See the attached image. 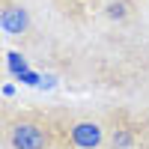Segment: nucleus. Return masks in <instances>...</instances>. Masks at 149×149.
I'll return each mask as SVG.
<instances>
[{"label":"nucleus","mask_w":149,"mask_h":149,"mask_svg":"<svg viewBox=\"0 0 149 149\" xmlns=\"http://www.w3.org/2000/svg\"><path fill=\"white\" fill-rule=\"evenodd\" d=\"M3 143L6 149H57L54 116L39 110H18V113L6 110Z\"/></svg>","instance_id":"nucleus-1"},{"label":"nucleus","mask_w":149,"mask_h":149,"mask_svg":"<svg viewBox=\"0 0 149 149\" xmlns=\"http://www.w3.org/2000/svg\"><path fill=\"white\" fill-rule=\"evenodd\" d=\"M0 27H3L6 36H24L30 27V12L18 3H6L3 12H0Z\"/></svg>","instance_id":"nucleus-2"},{"label":"nucleus","mask_w":149,"mask_h":149,"mask_svg":"<svg viewBox=\"0 0 149 149\" xmlns=\"http://www.w3.org/2000/svg\"><path fill=\"white\" fill-rule=\"evenodd\" d=\"M6 66H9V72L15 74V78H21L24 72H30V69H27V57L18 54V51H9V54H6Z\"/></svg>","instance_id":"nucleus-3"},{"label":"nucleus","mask_w":149,"mask_h":149,"mask_svg":"<svg viewBox=\"0 0 149 149\" xmlns=\"http://www.w3.org/2000/svg\"><path fill=\"white\" fill-rule=\"evenodd\" d=\"M3 95L12 98V95H15V86H12V84H3Z\"/></svg>","instance_id":"nucleus-4"}]
</instances>
